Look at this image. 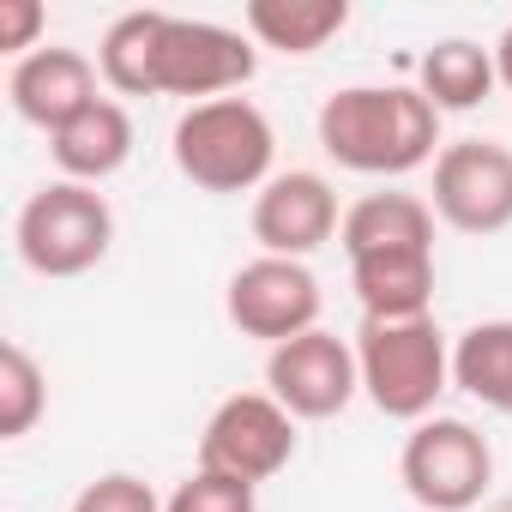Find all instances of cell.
<instances>
[{"mask_svg": "<svg viewBox=\"0 0 512 512\" xmlns=\"http://www.w3.org/2000/svg\"><path fill=\"white\" fill-rule=\"evenodd\" d=\"M320 151L350 175L398 181L440 151V109L416 85H344L314 115Z\"/></svg>", "mask_w": 512, "mask_h": 512, "instance_id": "1", "label": "cell"}, {"mask_svg": "<svg viewBox=\"0 0 512 512\" xmlns=\"http://www.w3.org/2000/svg\"><path fill=\"white\" fill-rule=\"evenodd\" d=\"M169 157L199 193H260L272 181L278 133H272L260 103L217 97V103H193L175 121Z\"/></svg>", "mask_w": 512, "mask_h": 512, "instance_id": "2", "label": "cell"}, {"mask_svg": "<svg viewBox=\"0 0 512 512\" xmlns=\"http://www.w3.org/2000/svg\"><path fill=\"white\" fill-rule=\"evenodd\" d=\"M356 368H362V392L380 416L428 422L440 392L452 386V344L434 326V314H422V320H362Z\"/></svg>", "mask_w": 512, "mask_h": 512, "instance_id": "3", "label": "cell"}, {"mask_svg": "<svg viewBox=\"0 0 512 512\" xmlns=\"http://www.w3.org/2000/svg\"><path fill=\"white\" fill-rule=\"evenodd\" d=\"M13 247L37 278H85L115 247V211L97 187L49 181L19 205Z\"/></svg>", "mask_w": 512, "mask_h": 512, "instance_id": "4", "label": "cell"}, {"mask_svg": "<svg viewBox=\"0 0 512 512\" xmlns=\"http://www.w3.org/2000/svg\"><path fill=\"white\" fill-rule=\"evenodd\" d=\"M398 482L422 512H476L494 482V452L470 422L428 416L398 452Z\"/></svg>", "mask_w": 512, "mask_h": 512, "instance_id": "5", "label": "cell"}, {"mask_svg": "<svg viewBox=\"0 0 512 512\" xmlns=\"http://www.w3.org/2000/svg\"><path fill=\"white\" fill-rule=\"evenodd\" d=\"M296 458V416L272 392H229L205 434H199V470L235 476V482H272Z\"/></svg>", "mask_w": 512, "mask_h": 512, "instance_id": "6", "label": "cell"}, {"mask_svg": "<svg viewBox=\"0 0 512 512\" xmlns=\"http://www.w3.org/2000/svg\"><path fill=\"white\" fill-rule=\"evenodd\" d=\"M253 73H260L253 37L211 25V19H175L169 13L163 49H157V97H187V109H193V103L235 97Z\"/></svg>", "mask_w": 512, "mask_h": 512, "instance_id": "7", "label": "cell"}, {"mask_svg": "<svg viewBox=\"0 0 512 512\" xmlns=\"http://www.w3.org/2000/svg\"><path fill=\"white\" fill-rule=\"evenodd\" d=\"M223 314L241 338H260L278 350V344L320 326V278L308 272V260L260 253V260L235 266V278L223 290Z\"/></svg>", "mask_w": 512, "mask_h": 512, "instance_id": "8", "label": "cell"}, {"mask_svg": "<svg viewBox=\"0 0 512 512\" xmlns=\"http://www.w3.org/2000/svg\"><path fill=\"white\" fill-rule=\"evenodd\" d=\"M434 217L458 235H500L512 229V145L500 139H458L434 157Z\"/></svg>", "mask_w": 512, "mask_h": 512, "instance_id": "9", "label": "cell"}, {"mask_svg": "<svg viewBox=\"0 0 512 512\" xmlns=\"http://www.w3.org/2000/svg\"><path fill=\"white\" fill-rule=\"evenodd\" d=\"M266 392L296 416V422H332L350 410V398L362 392V368H356V344H344L338 332L314 326L290 344H278L266 356Z\"/></svg>", "mask_w": 512, "mask_h": 512, "instance_id": "10", "label": "cell"}, {"mask_svg": "<svg viewBox=\"0 0 512 512\" xmlns=\"http://www.w3.org/2000/svg\"><path fill=\"white\" fill-rule=\"evenodd\" d=\"M338 229H344L338 193L314 169H284L253 193V241L266 253H278V260H308V253L326 247Z\"/></svg>", "mask_w": 512, "mask_h": 512, "instance_id": "11", "label": "cell"}, {"mask_svg": "<svg viewBox=\"0 0 512 512\" xmlns=\"http://www.w3.org/2000/svg\"><path fill=\"white\" fill-rule=\"evenodd\" d=\"M97 61L79 55V49H37L25 61H13L7 73V97H13V115L37 133H61L73 115H85L97 103Z\"/></svg>", "mask_w": 512, "mask_h": 512, "instance_id": "12", "label": "cell"}, {"mask_svg": "<svg viewBox=\"0 0 512 512\" xmlns=\"http://www.w3.org/2000/svg\"><path fill=\"white\" fill-rule=\"evenodd\" d=\"M49 157H55L61 181L97 187V181H109V175L127 169V157H133V115H127L115 97H97L85 115H73V121L49 139Z\"/></svg>", "mask_w": 512, "mask_h": 512, "instance_id": "13", "label": "cell"}, {"mask_svg": "<svg viewBox=\"0 0 512 512\" xmlns=\"http://www.w3.org/2000/svg\"><path fill=\"white\" fill-rule=\"evenodd\" d=\"M350 260H368V253H410V247H434V205L404 193V187H380V193H362L350 211H344V229H338Z\"/></svg>", "mask_w": 512, "mask_h": 512, "instance_id": "14", "label": "cell"}, {"mask_svg": "<svg viewBox=\"0 0 512 512\" xmlns=\"http://www.w3.org/2000/svg\"><path fill=\"white\" fill-rule=\"evenodd\" d=\"M350 290L368 320H422L434 302V247L350 260Z\"/></svg>", "mask_w": 512, "mask_h": 512, "instance_id": "15", "label": "cell"}, {"mask_svg": "<svg viewBox=\"0 0 512 512\" xmlns=\"http://www.w3.org/2000/svg\"><path fill=\"white\" fill-rule=\"evenodd\" d=\"M241 19H247V37L260 49L320 55L350 25V7H344V0H247Z\"/></svg>", "mask_w": 512, "mask_h": 512, "instance_id": "16", "label": "cell"}, {"mask_svg": "<svg viewBox=\"0 0 512 512\" xmlns=\"http://www.w3.org/2000/svg\"><path fill=\"white\" fill-rule=\"evenodd\" d=\"M500 85L494 73V49L470 43V37H440L422 61H416V91L446 115V109H476L488 103Z\"/></svg>", "mask_w": 512, "mask_h": 512, "instance_id": "17", "label": "cell"}, {"mask_svg": "<svg viewBox=\"0 0 512 512\" xmlns=\"http://www.w3.org/2000/svg\"><path fill=\"white\" fill-rule=\"evenodd\" d=\"M452 386L494 416H512V320H476L452 344Z\"/></svg>", "mask_w": 512, "mask_h": 512, "instance_id": "18", "label": "cell"}, {"mask_svg": "<svg viewBox=\"0 0 512 512\" xmlns=\"http://www.w3.org/2000/svg\"><path fill=\"white\" fill-rule=\"evenodd\" d=\"M169 13H121L97 43V73L115 97H157V49Z\"/></svg>", "mask_w": 512, "mask_h": 512, "instance_id": "19", "label": "cell"}, {"mask_svg": "<svg viewBox=\"0 0 512 512\" xmlns=\"http://www.w3.org/2000/svg\"><path fill=\"white\" fill-rule=\"evenodd\" d=\"M49 410V380L25 344H0V440H25Z\"/></svg>", "mask_w": 512, "mask_h": 512, "instance_id": "20", "label": "cell"}, {"mask_svg": "<svg viewBox=\"0 0 512 512\" xmlns=\"http://www.w3.org/2000/svg\"><path fill=\"white\" fill-rule=\"evenodd\" d=\"M163 512H260V500H253V482H235V476H217V470H193L187 482H175Z\"/></svg>", "mask_w": 512, "mask_h": 512, "instance_id": "21", "label": "cell"}, {"mask_svg": "<svg viewBox=\"0 0 512 512\" xmlns=\"http://www.w3.org/2000/svg\"><path fill=\"white\" fill-rule=\"evenodd\" d=\"M73 512H163V500L151 494V482H139L127 470H109V476H97V482L79 488Z\"/></svg>", "mask_w": 512, "mask_h": 512, "instance_id": "22", "label": "cell"}, {"mask_svg": "<svg viewBox=\"0 0 512 512\" xmlns=\"http://www.w3.org/2000/svg\"><path fill=\"white\" fill-rule=\"evenodd\" d=\"M43 25H49V13L37 7V0H0V49H7L13 61H25V55H37L43 43Z\"/></svg>", "mask_w": 512, "mask_h": 512, "instance_id": "23", "label": "cell"}, {"mask_svg": "<svg viewBox=\"0 0 512 512\" xmlns=\"http://www.w3.org/2000/svg\"><path fill=\"white\" fill-rule=\"evenodd\" d=\"M494 73H500V85L512 91V25L500 31V43H494Z\"/></svg>", "mask_w": 512, "mask_h": 512, "instance_id": "24", "label": "cell"}, {"mask_svg": "<svg viewBox=\"0 0 512 512\" xmlns=\"http://www.w3.org/2000/svg\"><path fill=\"white\" fill-rule=\"evenodd\" d=\"M482 512H512V494H500V500H488Z\"/></svg>", "mask_w": 512, "mask_h": 512, "instance_id": "25", "label": "cell"}]
</instances>
